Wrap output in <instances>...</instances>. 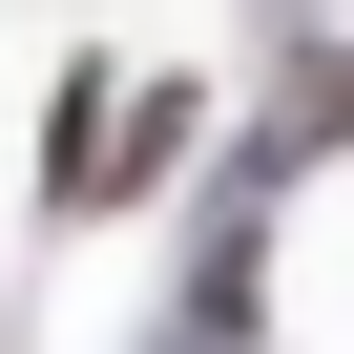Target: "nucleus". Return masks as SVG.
<instances>
[]
</instances>
